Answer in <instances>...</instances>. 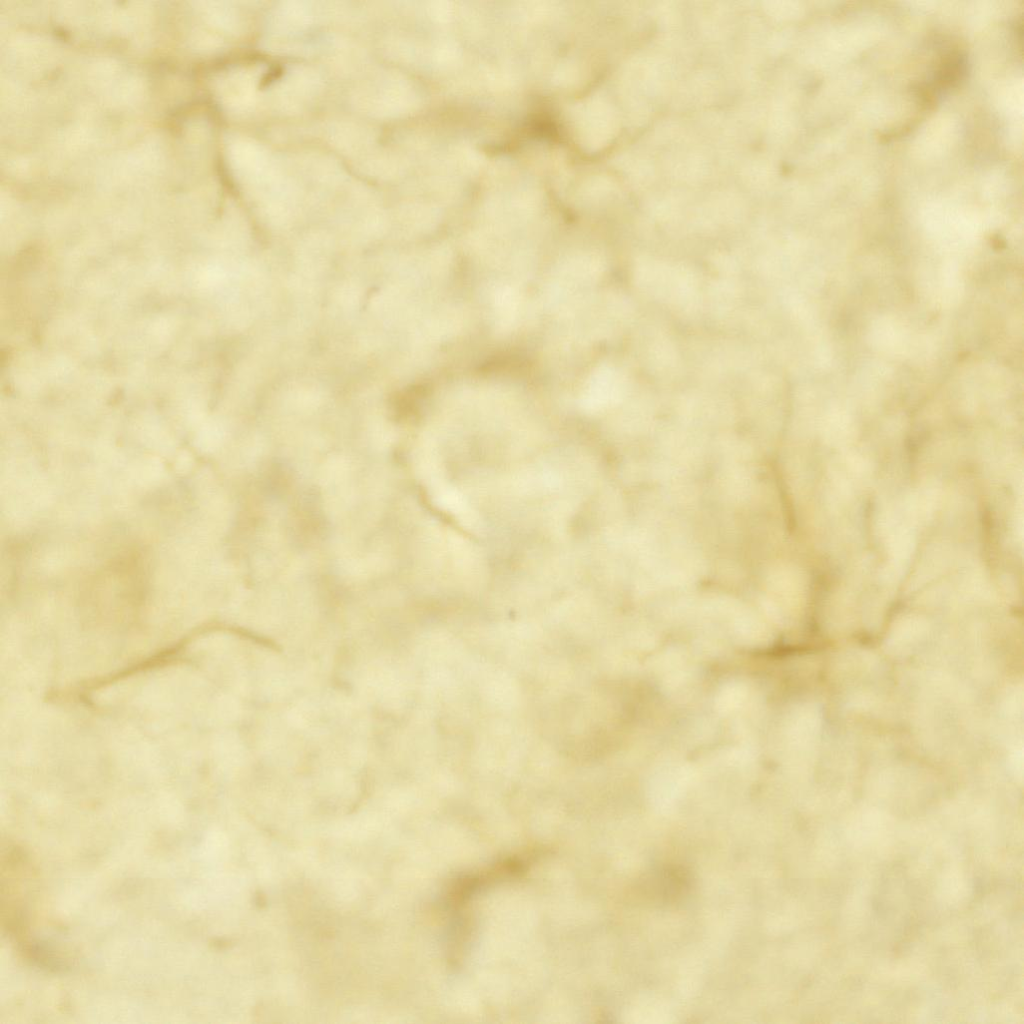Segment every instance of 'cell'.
Masks as SVG:
<instances>
[{
    "instance_id": "obj_1",
    "label": "cell",
    "mask_w": 1024,
    "mask_h": 1024,
    "mask_svg": "<svg viewBox=\"0 0 1024 1024\" xmlns=\"http://www.w3.org/2000/svg\"><path fill=\"white\" fill-rule=\"evenodd\" d=\"M692 874L681 864L657 865L640 876L636 890L641 900L653 905L675 904L689 895Z\"/></svg>"
}]
</instances>
